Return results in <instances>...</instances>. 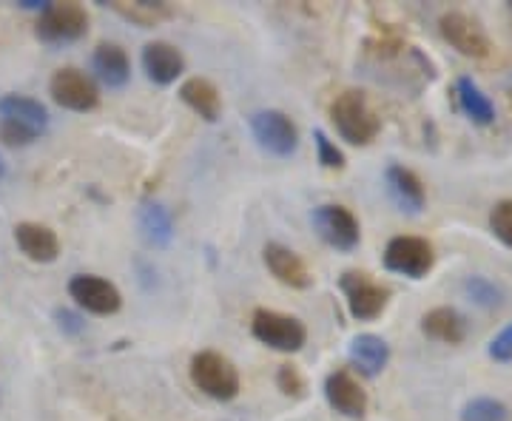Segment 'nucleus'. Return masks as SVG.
Returning a JSON list of instances; mask_svg holds the SVG:
<instances>
[{
	"label": "nucleus",
	"mask_w": 512,
	"mask_h": 421,
	"mask_svg": "<svg viewBox=\"0 0 512 421\" xmlns=\"http://www.w3.org/2000/svg\"><path fill=\"white\" fill-rule=\"evenodd\" d=\"M330 120L336 131L342 134V140H348L350 146H367L376 140V134L382 129L379 114L367 103L362 92H342L330 103Z\"/></svg>",
	"instance_id": "f257e3e1"
},
{
	"label": "nucleus",
	"mask_w": 512,
	"mask_h": 421,
	"mask_svg": "<svg viewBox=\"0 0 512 421\" xmlns=\"http://www.w3.org/2000/svg\"><path fill=\"white\" fill-rule=\"evenodd\" d=\"M191 382L217 402H231L239 396V370L217 350H202L191 359Z\"/></svg>",
	"instance_id": "f03ea898"
},
{
	"label": "nucleus",
	"mask_w": 512,
	"mask_h": 421,
	"mask_svg": "<svg viewBox=\"0 0 512 421\" xmlns=\"http://www.w3.org/2000/svg\"><path fill=\"white\" fill-rule=\"evenodd\" d=\"M251 330H254V336L262 345H268L271 350H279V353H296V350H302L305 339H308V330H305V325L296 316L265 311V308H259L254 313Z\"/></svg>",
	"instance_id": "7ed1b4c3"
},
{
	"label": "nucleus",
	"mask_w": 512,
	"mask_h": 421,
	"mask_svg": "<svg viewBox=\"0 0 512 421\" xmlns=\"http://www.w3.org/2000/svg\"><path fill=\"white\" fill-rule=\"evenodd\" d=\"M251 131L259 148L274 157H291L299 148V129L285 111L262 109L251 114Z\"/></svg>",
	"instance_id": "20e7f679"
},
{
	"label": "nucleus",
	"mask_w": 512,
	"mask_h": 421,
	"mask_svg": "<svg viewBox=\"0 0 512 421\" xmlns=\"http://www.w3.org/2000/svg\"><path fill=\"white\" fill-rule=\"evenodd\" d=\"M89 32V15L80 3H49L37 20V37L46 43H72Z\"/></svg>",
	"instance_id": "39448f33"
},
{
	"label": "nucleus",
	"mask_w": 512,
	"mask_h": 421,
	"mask_svg": "<svg viewBox=\"0 0 512 421\" xmlns=\"http://www.w3.org/2000/svg\"><path fill=\"white\" fill-rule=\"evenodd\" d=\"M436 262L433 245L421 237H396L384 248V268L407 279H421L430 274Z\"/></svg>",
	"instance_id": "423d86ee"
},
{
	"label": "nucleus",
	"mask_w": 512,
	"mask_h": 421,
	"mask_svg": "<svg viewBox=\"0 0 512 421\" xmlns=\"http://www.w3.org/2000/svg\"><path fill=\"white\" fill-rule=\"evenodd\" d=\"M49 94L60 109L69 111H92L100 103V92H97V83L86 72L66 66V69H57L52 74V83H49Z\"/></svg>",
	"instance_id": "0eeeda50"
},
{
	"label": "nucleus",
	"mask_w": 512,
	"mask_h": 421,
	"mask_svg": "<svg viewBox=\"0 0 512 421\" xmlns=\"http://www.w3.org/2000/svg\"><path fill=\"white\" fill-rule=\"evenodd\" d=\"M339 288H342L345 299H348V311L353 319L370 322V319H376V316L387 308V296H390V291L382 288L379 282H373L367 274L348 271V274L342 276Z\"/></svg>",
	"instance_id": "6e6552de"
},
{
	"label": "nucleus",
	"mask_w": 512,
	"mask_h": 421,
	"mask_svg": "<svg viewBox=\"0 0 512 421\" xmlns=\"http://www.w3.org/2000/svg\"><path fill=\"white\" fill-rule=\"evenodd\" d=\"M313 228L316 234L336 251H353L362 239L359 220L350 214L345 205H322L313 211Z\"/></svg>",
	"instance_id": "1a4fd4ad"
},
{
	"label": "nucleus",
	"mask_w": 512,
	"mask_h": 421,
	"mask_svg": "<svg viewBox=\"0 0 512 421\" xmlns=\"http://www.w3.org/2000/svg\"><path fill=\"white\" fill-rule=\"evenodd\" d=\"M69 296L83 311L97 313V316H111V313L120 311V305H123V296L117 291V285L94 274L72 276Z\"/></svg>",
	"instance_id": "9d476101"
},
{
	"label": "nucleus",
	"mask_w": 512,
	"mask_h": 421,
	"mask_svg": "<svg viewBox=\"0 0 512 421\" xmlns=\"http://www.w3.org/2000/svg\"><path fill=\"white\" fill-rule=\"evenodd\" d=\"M441 37L464 57H487L490 55V37L481 29V23L464 12H447L439 20Z\"/></svg>",
	"instance_id": "9b49d317"
},
{
	"label": "nucleus",
	"mask_w": 512,
	"mask_h": 421,
	"mask_svg": "<svg viewBox=\"0 0 512 421\" xmlns=\"http://www.w3.org/2000/svg\"><path fill=\"white\" fill-rule=\"evenodd\" d=\"M325 399L345 419H365L367 390L350 370H333L325 379Z\"/></svg>",
	"instance_id": "f8f14e48"
},
{
	"label": "nucleus",
	"mask_w": 512,
	"mask_h": 421,
	"mask_svg": "<svg viewBox=\"0 0 512 421\" xmlns=\"http://www.w3.org/2000/svg\"><path fill=\"white\" fill-rule=\"evenodd\" d=\"M262 257H265L268 271H271L282 285L296 288V291H305V288H311L313 285V276L311 271H308V265L302 262L299 254H293L291 248H285V245H279V242H268L265 251H262Z\"/></svg>",
	"instance_id": "ddd939ff"
},
{
	"label": "nucleus",
	"mask_w": 512,
	"mask_h": 421,
	"mask_svg": "<svg viewBox=\"0 0 512 421\" xmlns=\"http://www.w3.org/2000/svg\"><path fill=\"white\" fill-rule=\"evenodd\" d=\"M143 69L151 83L171 86L185 72V57L177 46H171L165 40H154L143 49Z\"/></svg>",
	"instance_id": "4468645a"
},
{
	"label": "nucleus",
	"mask_w": 512,
	"mask_h": 421,
	"mask_svg": "<svg viewBox=\"0 0 512 421\" xmlns=\"http://www.w3.org/2000/svg\"><path fill=\"white\" fill-rule=\"evenodd\" d=\"M15 242L23 251V257L40 262V265H49V262H55L60 257V239L49 225L20 222V225H15Z\"/></svg>",
	"instance_id": "2eb2a0df"
},
{
	"label": "nucleus",
	"mask_w": 512,
	"mask_h": 421,
	"mask_svg": "<svg viewBox=\"0 0 512 421\" xmlns=\"http://www.w3.org/2000/svg\"><path fill=\"white\" fill-rule=\"evenodd\" d=\"M384 183H387L390 200L399 205V211H404V214H421L427 197H424V185H421V180L410 171V168H404V165H390V168L384 171Z\"/></svg>",
	"instance_id": "dca6fc26"
},
{
	"label": "nucleus",
	"mask_w": 512,
	"mask_h": 421,
	"mask_svg": "<svg viewBox=\"0 0 512 421\" xmlns=\"http://www.w3.org/2000/svg\"><path fill=\"white\" fill-rule=\"evenodd\" d=\"M0 120L18 123V126L35 131L37 137H40L46 131V126H49V111H46L43 103H37L32 97L6 94V97H0Z\"/></svg>",
	"instance_id": "f3484780"
},
{
	"label": "nucleus",
	"mask_w": 512,
	"mask_h": 421,
	"mask_svg": "<svg viewBox=\"0 0 512 421\" xmlns=\"http://www.w3.org/2000/svg\"><path fill=\"white\" fill-rule=\"evenodd\" d=\"M350 365L356 367L362 376H379L387 362H390V345L376 333H359L350 342Z\"/></svg>",
	"instance_id": "a211bd4d"
},
{
	"label": "nucleus",
	"mask_w": 512,
	"mask_h": 421,
	"mask_svg": "<svg viewBox=\"0 0 512 421\" xmlns=\"http://www.w3.org/2000/svg\"><path fill=\"white\" fill-rule=\"evenodd\" d=\"M180 97L188 109L194 114H200L205 123H217L222 114V97L220 89L205 80V77H188L183 86H180Z\"/></svg>",
	"instance_id": "6ab92c4d"
},
{
	"label": "nucleus",
	"mask_w": 512,
	"mask_h": 421,
	"mask_svg": "<svg viewBox=\"0 0 512 421\" xmlns=\"http://www.w3.org/2000/svg\"><path fill=\"white\" fill-rule=\"evenodd\" d=\"M94 72L109 86V89H123L131 77V63H128L126 49H120L117 43H100L94 49Z\"/></svg>",
	"instance_id": "aec40b11"
},
{
	"label": "nucleus",
	"mask_w": 512,
	"mask_h": 421,
	"mask_svg": "<svg viewBox=\"0 0 512 421\" xmlns=\"http://www.w3.org/2000/svg\"><path fill=\"white\" fill-rule=\"evenodd\" d=\"M137 228H140V237L146 239L151 248H165L174 239V220H171L168 208L160 202H143L140 205Z\"/></svg>",
	"instance_id": "412c9836"
},
{
	"label": "nucleus",
	"mask_w": 512,
	"mask_h": 421,
	"mask_svg": "<svg viewBox=\"0 0 512 421\" xmlns=\"http://www.w3.org/2000/svg\"><path fill=\"white\" fill-rule=\"evenodd\" d=\"M421 330L424 336L444 342V345H461L467 336V322L464 316L453 308H433L430 313H424L421 319Z\"/></svg>",
	"instance_id": "4be33fe9"
},
{
	"label": "nucleus",
	"mask_w": 512,
	"mask_h": 421,
	"mask_svg": "<svg viewBox=\"0 0 512 421\" xmlns=\"http://www.w3.org/2000/svg\"><path fill=\"white\" fill-rule=\"evenodd\" d=\"M111 9L120 15V18L131 20L134 26H160L163 20L171 18V6L168 3H151V0H114Z\"/></svg>",
	"instance_id": "5701e85b"
},
{
	"label": "nucleus",
	"mask_w": 512,
	"mask_h": 421,
	"mask_svg": "<svg viewBox=\"0 0 512 421\" xmlns=\"http://www.w3.org/2000/svg\"><path fill=\"white\" fill-rule=\"evenodd\" d=\"M456 94H458V103H461V109L464 114L478 123V126H487V123H493L495 120V106L490 103V97L478 89L476 83H473V77H458L456 83Z\"/></svg>",
	"instance_id": "b1692460"
},
{
	"label": "nucleus",
	"mask_w": 512,
	"mask_h": 421,
	"mask_svg": "<svg viewBox=\"0 0 512 421\" xmlns=\"http://www.w3.org/2000/svg\"><path fill=\"white\" fill-rule=\"evenodd\" d=\"M461 421H510V407L490 396H478L464 404Z\"/></svg>",
	"instance_id": "393cba45"
},
{
	"label": "nucleus",
	"mask_w": 512,
	"mask_h": 421,
	"mask_svg": "<svg viewBox=\"0 0 512 421\" xmlns=\"http://www.w3.org/2000/svg\"><path fill=\"white\" fill-rule=\"evenodd\" d=\"M464 293L470 296V302H476L481 308H498L501 299H504L501 288L495 282H490L487 276H470V279H464Z\"/></svg>",
	"instance_id": "a878e982"
},
{
	"label": "nucleus",
	"mask_w": 512,
	"mask_h": 421,
	"mask_svg": "<svg viewBox=\"0 0 512 421\" xmlns=\"http://www.w3.org/2000/svg\"><path fill=\"white\" fill-rule=\"evenodd\" d=\"M490 231L501 245L512 248V200H501L490 211Z\"/></svg>",
	"instance_id": "bb28decb"
},
{
	"label": "nucleus",
	"mask_w": 512,
	"mask_h": 421,
	"mask_svg": "<svg viewBox=\"0 0 512 421\" xmlns=\"http://www.w3.org/2000/svg\"><path fill=\"white\" fill-rule=\"evenodd\" d=\"M313 140H316V154H319V163L333 171H342L345 168V154L336 148V143H330V137L325 131H313Z\"/></svg>",
	"instance_id": "cd10ccee"
},
{
	"label": "nucleus",
	"mask_w": 512,
	"mask_h": 421,
	"mask_svg": "<svg viewBox=\"0 0 512 421\" xmlns=\"http://www.w3.org/2000/svg\"><path fill=\"white\" fill-rule=\"evenodd\" d=\"M276 385H279V390H282L285 396H291V399H302V396H305V387H308L305 385V379H302V373L293 365L279 367Z\"/></svg>",
	"instance_id": "c85d7f7f"
},
{
	"label": "nucleus",
	"mask_w": 512,
	"mask_h": 421,
	"mask_svg": "<svg viewBox=\"0 0 512 421\" xmlns=\"http://www.w3.org/2000/svg\"><path fill=\"white\" fill-rule=\"evenodd\" d=\"M37 140L35 131L23 129L18 123H9V120H0V143L9 148H23L32 146Z\"/></svg>",
	"instance_id": "c756f323"
},
{
	"label": "nucleus",
	"mask_w": 512,
	"mask_h": 421,
	"mask_svg": "<svg viewBox=\"0 0 512 421\" xmlns=\"http://www.w3.org/2000/svg\"><path fill=\"white\" fill-rule=\"evenodd\" d=\"M490 356L495 362H512V325H507L490 342Z\"/></svg>",
	"instance_id": "7c9ffc66"
},
{
	"label": "nucleus",
	"mask_w": 512,
	"mask_h": 421,
	"mask_svg": "<svg viewBox=\"0 0 512 421\" xmlns=\"http://www.w3.org/2000/svg\"><path fill=\"white\" fill-rule=\"evenodd\" d=\"M55 316H57V325H60V330H63V333H80V330H83V319H80L77 313L60 308Z\"/></svg>",
	"instance_id": "2f4dec72"
},
{
	"label": "nucleus",
	"mask_w": 512,
	"mask_h": 421,
	"mask_svg": "<svg viewBox=\"0 0 512 421\" xmlns=\"http://www.w3.org/2000/svg\"><path fill=\"white\" fill-rule=\"evenodd\" d=\"M6 177V163H3V157H0V180Z\"/></svg>",
	"instance_id": "473e14b6"
}]
</instances>
